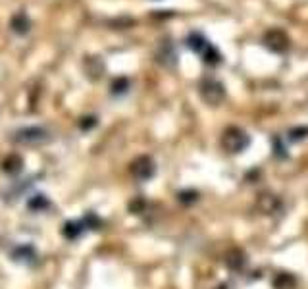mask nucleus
Masks as SVG:
<instances>
[{
	"instance_id": "obj_12",
	"label": "nucleus",
	"mask_w": 308,
	"mask_h": 289,
	"mask_svg": "<svg viewBox=\"0 0 308 289\" xmlns=\"http://www.w3.org/2000/svg\"><path fill=\"white\" fill-rule=\"evenodd\" d=\"M202 58H204L206 64H218V62H222V56H220V52H218V50L212 45L206 46V50L202 52Z\"/></svg>"
},
{
	"instance_id": "obj_5",
	"label": "nucleus",
	"mask_w": 308,
	"mask_h": 289,
	"mask_svg": "<svg viewBox=\"0 0 308 289\" xmlns=\"http://www.w3.org/2000/svg\"><path fill=\"white\" fill-rule=\"evenodd\" d=\"M156 60H158L162 66L166 68H173L175 62H177V52H175V46L170 39H164L156 48Z\"/></svg>"
},
{
	"instance_id": "obj_3",
	"label": "nucleus",
	"mask_w": 308,
	"mask_h": 289,
	"mask_svg": "<svg viewBox=\"0 0 308 289\" xmlns=\"http://www.w3.org/2000/svg\"><path fill=\"white\" fill-rule=\"evenodd\" d=\"M200 94H202L204 103L216 106V104H220L222 101H224L226 91H224V85H222V83L210 79V81H204V83H202V87H200Z\"/></svg>"
},
{
	"instance_id": "obj_7",
	"label": "nucleus",
	"mask_w": 308,
	"mask_h": 289,
	"mask_svg": "<svg viewBox=\"0 0 308 289\" xmlns=\"http://www.w3.org/2000/svg\"><path fill=\"white\" fill-rule=\"evenodd\" d=\"M12 256H14V260H18V262L29 264V262H33L35 251H33V247H29V245H20V247L12 253Z\"/></svg>"
},
{
	"instance_id": "obj_6",
	"label": "nucleus",
	"mask_w": 308,
	"mask_h": 289,
	"mask_svg": "<svg viewBox=\"0 0 308 289\" xmlns=\"http://www.w3.org/2000/svg\"><path fill=\"white\" fill-rule=\"evenodd\" d=\"M131 173H133L135 179H141V181L149 179L150 175L154 173V164H152L149 156H141L131 164Z\"/></svg>"
},
{
	"instance_id": "obj_13",
	"label": "nucleus",
	"mask_w": 308,
	"mask_h": 289,
	"mask_svg": "<svg viewBox=\"0 0 308 289\" xmlns=\"http://www.w3.org/2000/svg\"><path fill=\"white\" fill-rule=\"evenodd\" d=\"M48 203H46V199L43 195H35L31 201H29V208L31 210H41V208H45Z\"/></svg>"
},
{
	"instance_id": "obj_4",
	"label": "nucleus",
	"mask_w": 308,
	"mask_h": 289,
	"mask_svg": "<svg viewBox=\"0 0 308 289\" xmlns=\"http://www.w3.org/2000/svg\"><path fill=\"white\" fill-rule=\"evenodd\" d=\"M264 46L270 48L272 52H285L289 48V39L283 31L279 29H270L268 33L264 35Z\"/></svg>"
},
{
	"instance_id": "obj_14",
	"label": "nucleus",
	"mask_w": 308,
	"mask_h": 289,
	"mask_svg": "<svg viewBox=\"0 0 308 289\" xmlns=\"http://www.w3.org/2000/svg\"><path fill=\"white\" fill-rule=\"evenodd\" d=\"M127 87H129V81L124 79V77H120V79L114 81V85H112V92H116V94H120V92H126Z\"/></svg>"
},
{
	"instance_id": "obj_11",
	"label": "nucleus",
	"mask_w": 308,
	"mask_h": 289,
	"mask_svg": "<svg viewBox=\"0 0 308 289\" xmlns=\"http://www.w3.org/2000/svg\"><path fill=\"white\" fill-rule=\"evenodd\" d=\"M22 170V158L12 154L10 158L4 160V172H10V173H18Z\"/></svg>"
},
{
	"instance_id": "obj_9",
	"label": "nucleus",
	"mask_w": 308,
	"mask_h": 289,
	"mask_svg": "<svg viewBox=\"0 0 308 289\" xmlns=\"http://www.w3.org/2000/svg\"><path fill=\"white\" fill-rule=\"evenodd\" d=\"M29 27H31V22L27 20V16L23 14V12H20L14 20H12V29L16 31V33L20 35H25L27 31H29Z\"/></svg>"
},
{
	"instance_id": "obj_2",
	"label": "nucleus",
	"mask_w": 308,
	"mask_h": 289,
	"mask_svg": "<svg viewBox=\"0 0 308 289\" xmlns=\"http://www.w3.org/2000/svg\"><path fill=\"white\" fill-rule=\"evenodd\" d=\"M247 145H249V135L241 131L239 127H229L222 135V147L229 152H241L247 149Z\"/></svg>"
},
{
	"instance_id": "obj_10",
	"label": "nucleus",
	"mask_w": 308,
	"mask_h": 289,
	"mask_svg": "<svg viewBox=\"0 0 308 289\" xmlns=\"http://www.w3.org/2000/svg\"><path fill=\"white\" fill-rule=\"evenodd\" d=\"M81 231H83V224H81V222H68V224L64 226V235H66L68 239L79 237Z\"/></svg>"
},
{
	"instance_id": "obj_1",
	"label": "nucleus",
	"mask_w": 308,
	"mask_h": 289,
	"mask_svg": "<svg viewBox=\"0 0 308 289\" xmlns=\"http://www.w3.org/2000/svg\"><path fill=\"white\" fill-rule=\"evenodd\" d=\"M50 139V133L46 131L45 127L31 126V127H20L12 133V141L18 145H25V147H37L43 145Z\"/></svg>"
},
{
	"instance_id": "obj_8",
	"label": "nucleus",
	"mask_w": 308,
	"mask_h": 289,
	"mask_svg": "<svg viewBox=\"0 0 308 289\" xmlns=\"http://www.w3.org/2000/svg\"><path fill=\"white\" fill-rule=\"evenodd\" d=\"M210 45L208 41H206L202 35H198V33H191L189 37H187V46L191 48V50H194V52H204L206 50V46Z\"/></svg>"
}]
</instances>
